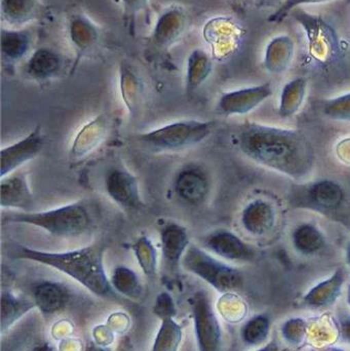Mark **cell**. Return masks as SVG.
Returning a JSON list of instances; mask_svg holds the SVG:
<instances>
[{
	"label": "cell",
	"instance_id": "obj_1",
	"mask_svg": "<svg viewBox=\"0 0 350 351\" xmlns=\"http://www.w3.org/2000/svg\"><path fill=\"white\" fill-rule=\"evenodd\" d=\"M238 142L249 160L290 179L304 181L314 171V146L297 130L249 123L240 130Z\"/></svg>",
	"mask_w": 350,
	"mask_h": 351
},
{
	"label": "cell",
	"instance_id": "obj_2",
	"mask_svg": "<svg viewBox=\"0 0 350 351\" xmlns=\"http://www.w3.org/2000/svg\"><path fill=\"white\" fill-rule=\"evenodd\" d=\"M105 252L106 245L103 243L65 252L42 251L18 245L14 258L53 268L82 285L95 296L110 300L116 299L118 295L113 290L105 270Z\"/></svg>",
	"mask_w": 350,
	"mask_h": 351
},
{
	"label": "cell",
	"instance_id": "obj_3",
	"mask_svg": "<svg viewBox=\"0 0 350 351\" xmlns=\"http://www.w3.org/2000/svg\"><path fill=\"white\" fill-rule=\"evenodd\" d=\"M5 220L14 224L36 227L51 237L59 239L82 237L92 230L95 224L88 204L82 200L38 212L12 210Z\"/></svg>",
	"mask_w": 350,
	"mask_h": 351
},
{
	"label": "cell",
	"instance_id": "obj_4",
	"mask_svg": "<svg viewBox=\"0 0 350 351\" xmlns=\"http://www.w3.org/2000/svg\"><path fill=\"white\" fill-rule=\"evenodd\" d=\"M181 267L222 295L238 293L244 287V274L238 268L195 243L189 245L181 262Z\"/></svg>",
	"mask_w": 350,
	"mask_h": 351
},
{
	"label": "cell",
	"instance_id": "obj_5",
	"mask_svg": "<svg viewBox=\"0 0 350 351\" xmlns=\"http://www.w3.org/2000/svg\"><path fill=\"white\" fill-rule=\"evenodd\" d=\"M212 121L181 119L145 132L139 141L156 152H178L199 145L213 132Z\"/></svg>",
	"mask_w": 350,
	"mask_h": 351
},
{
	"label": "cell",
	"instance_id": "obj_6",
	"mask_svg": "<svg viewBox=\"0 0 350 351\" xmlns=\"http://www.w3.org/2000/svg\"><path fill=\"white\" fill-rule=\"evenodd\" d=\"M191 317L199 351H221L223 342L221 324L205 291H197L190 299Z\"/></svg>",
	"mask_w": 350,
	"mask_h": 351
},
{
	"label": "cell",
	"instance_id": "obj_7",
	"mask_svg": "<svg viewBox=\"0 0 350 351\" xmlns=\"http://www.w3.org/2000/svg\"><path fill=\"white\" fill-rule=\"evenodd\" d=\"M297 192L295 202L300 206L322 214L329 215L337 212L345 200L342 186L333 180H318L303 186Z\"/></svg>",
	"mask_w": 350,
	"mask_h": 351
},
{
	"label": "cell",
	"instance_id": "obj_8",
	"mask_svg": "<svg viewBox=\"0 0 350 351\" xmlns=\"http://www.w3.org/2000/svg\"><path fill=\"white\" fill-rule=\"evenodd\" d=\"M211 178L203 167L197 164L183 166L175 176L173 190L182 204L199 206L205 204L211 192Z\"/></svg>",
	"mask_w": 350,
	"mask_h": 351
},
{
	"label": "cell",
	"instance_id": "obj_9",
	"mask_svg": "<svg viewBox=\"0 0 350 351\" xmlns=\"http://www.w3.org/2000/svg\"><path fill=\"white\" fill-rule=\"evenodd\" d=\"M201 247L216 257L232 263H245L254 259L255 251L234 231L216 228L203 235Z\"/></svg>",
	"mask_w": 350,
	"mask_h": 351
},
{
	"label": "cell",
	"instance_id": "obj_10",
	"mask_svg": "<svg viewBox=\"0 0 350 351\" xmlns=\"http://www.w3.org/2000/svg\"><path fill=\"white\" fill-rule=\"evenodd\" d=\"M104 188L108 197L125 212H137L144 206L139 181L127 169H110L104 178Z\"/></svg>",
	"mask_w": 350,
	"mask_h": 351
},
{
	"label": "cell",
	"instance_id": "obj_11",
	"mask_svg": "<svg viewBox=\"0 0 350 351\" xmlns=\"http://www.w3.org/2000/svg\"><path fill=\"white\" fill-rule=\"evenodd\" d=\"M158 231L162 262L168 270L174 271L180 267L191 245L188 230L177 221L160 218L158 220Z\"/></svg>",
	"mask_w": 350,
	"mask_h": 351
},
{
	"label": "cell",
	"instance_id": "obj_12",
	"mask_svg": "<svg viewBox=\"0 0 350 351\" xmlns=\"http://www.w3.org/2000/svg\"><path fill=\"white\" fill-rule=\"evenodd\" d=\"M45 146V136L39 125L25 137L0 152V178L16 172L23 165L34 160Z\"/></svg>",
	"mask_w": 350,
	"mask_h": 351
},
{
	"label": "cell",
	"instance_id": "obj_13",
	"mask_svg": "<svg viewBox=\"0 0 350 351\" xmlns=\"http://www.w3.org/2000/svg\"><path fill=\"white\" fill-rule=\"evenodd\" d=\"M273 96V88L269 82L259 86H249L230 90L221 95L217 103V110L221 114L245 115L252 112L264 101Z\"/></svg>",
	"mask_w": 350,
	"mask_h": 351
},
{
	"label": "cell",
	"instance_id": "obj_14",
	"mask_svg": "<svg viewBox=\"0 0 350 351\" xmlns=\"http://www.w3.org/2000/svg\"><path fill=\"white\" fill-rule=\"evenodd\" d=\"M240 224L249 234L255 237H266L277 224L275 206L264 198H255L247 204L240 214Z\"/></svg>",
	"mask_w": 350,
	"mask_h": 351
},
{
	"label": "cell",
	"instance_id": "obj_15",
	"mask_svg": "<svg viewBox=\"0 0 350 351\" xmlns=\"http://www.w3.org/2000/svg\"><path fill=\"white\" fill-rule=\"evenodd\" d=\"M33 206V194L28 178L16 172L0 178V206L18 212H29Z\"/></svg>",
	"mask_w": 350,
	"mask_h": 351
},
{
	"label": "cell",
	"instance_id": "obj_16",
	"mask_svg": "<svg viewBox=\"0 0 350 351\" xmlns=\"http://www.w3.org/2000/svg\"><path fill=\"white\" fill-rule=\"evenodd\" d=\"M345 282L347 272L345 268H337L329 278L312 287L304 295L302 304L316 311L330 308L340 298Z\"/></svg>",
	"mask_w": 350,
	"mask_h": 351
},
{
	"label": "cell",
	"instance_id": "obj_17",
	"mask_svg": "<svg viewBox=\"0 0 350 351\" xmlns=\"http://www.w3.org/2000/svg\"><path fill=\"white\" fill-rule=\"evenodd\" d=\"M187 26V14L182 6H170L160 16L152 31L150 41L162 49L174 45L184 33Z\"/></svg>",
	"mask_w": 350,
	"mask_h": 351
},
{
	"label": "cell",
	"instance_id": "obj_18",
	"mask_svg": "<svg viewBox=\"0 0 350 351\" xmlns=\"http://www.w3.org/2000/svg\"><path fill=\"white\" fill-rule=\"evenodd\" d=\"M292 14L305 29L312 51L316 53L318 58H326L329 53H334L336 38L334 31L326 23L312 14L299 10V8L294 10Z\"/></svg>",
	"mask_w": 350,
	"mask_h": 351
},
{
	"label": "cell",
	"instance_id": "obj_19",
	"mask_svg": "<svg viewBox=\"0 0 350 351\" xmlns=\"http://www.w3.org/2000/svg\"><path fill=\"white\" fill-rule=\"evenodd\" d=\"M32 294L36 308L45 317L63 311L70 298L67 288L51 280H42L35 285Z\"/></svg>",
	"mask_w": 350,
	"mask_h": 351
},
{
	"label": "cell",
	"instance_id": "obj_20",
	"mask_svg": "<svg viewBox=\"0 0 350 351\" xmlns=\"http://www.w3.org/2000/svg\"><path fill=\"white\" fill-rule=\"evenodd\" d=\"M107 133L106 119L102 115L95 117L80 129L72 143L70 154L73 158H82L94 152L104 141Z\"/></svg>",
	"mask_w": 350,
	"mask_h": 351
},
{
	"label": "cell",
	"instance_id": "obj_21",
	"mask_svg": "<svg viewBox=\"0 0 350 351\" xmlns=\"http://www.w3.org/2000/svg\"><path fill=\"white\" fill-rule=\"evenodd\" d=\"M1 16L12 29L34 22L42 14L40 0H1Z\"/></svg>",
	"mask_w": 350,
	"mask_h": 351
},
{
	"label": "cell",
	"instance_id": "obj_22",
	"mask_svg": "<svg viewBox=\"0 0 350 351\" xmlns=\"http://www.w3.org/2000/svg\"><path fill=\"white\" fill-rule=\"evenodd\" d=\"M292 245L300 255L310 257L318 255L326 247V237L316 225L300 223L292 231Z\"/></svg>",
	"mask_w": 350,
	"mask_h": 351
},
{
	"label": "cell",
	"instance_id": "obj_23",
	"mask_svg": "<svg viewBox=\"0 0 350 351\" xmlns=\"http://www.w3.org/2000/svg\"><path fill=\"white\" fill-rule=\"evenodd\" d=\"M293 56V39L286 35L275 37L266 47L265 69L273 74L284 73L291 65Z\"/></svg>",
	"mask_w": 350,
	"mask_h": 351
},
{
	"label": "cell",
	"instance_id": "obj_24",
	"mask_svg": "<svg viewBox=\"0 0 350 351\" xmlns=\"http://www.w3.org/2000/svg\"><path fill=\"white\" fill-rule=\"evenodd\" d=\"M62 58L47 47L36 49L26 63V73L33 80H45L59 73Z\"/></svg>",
	"mask_w": 350,
	"mask_h": 351
},
{
	"label": "cell",
	"instance_id": "obj_25",
	"mask_svg": "<svg viewBox=\"0 0 350 351\" xmlns=\"http://www.w3.org/2000/svg\"><path fill=\"white\" fill-rule=\"evenodd\" d=\"M68 29H69L72 45L75 47L77 53H86L98 41V28L84 14H73L69 20Z\"/></svg>",
	"mask_w": 350,
	"mask_h": 351
},
{
	"label": "cell",
	"instance_id": "obj_26",
	"mask_svg": "<svg viewBox=\"0 0 350 351\" xmlns=\"http://www.w3.org/2000/svg\"><path fill=\"white\" fill-rule=\"evenodd\" d=\"M36 308L34 301L16 296L14 293L6 291L1 294V323L0 331L2 335L10 329L16 322L20 321L27 313Z\"/></svg>",
	"mask_w": 350,
	"mask_h": 351
},
{
	"label": "cell",
	"instance_id": "obj_27",
	"mask_svg": "<svg viewBox=\"0 0 350 351\" xmlns=\"http://www.w3.org/2000/svg\"><path fill=\"white\" fill-rule=\"evenodd\" d=\"M308 90L305 78L296 77L286 84L279 97V114L289 119L299 112L303 105Z\"/></svg>",
	"mask_w": 350,
	"mask_h": 351
},
{
	"label": "cell",
	"instance_id": "obj_28",
	"mask_svg": "<svg viewBox=\"0 0 350 351\" xmlns=\"http://www.w3.org/2000/svg\"><path fill=\"white\" fill-rule=\"evenodd\" d=\"M111 286L117 295L137 300L142 296L141 280L135 270L125 265H119L113 269L110 276Z\"/></svg>",
	"mask_w": 350,
	"mask_h": 351
},
{
	"label": "cell",
	"instance_id": "obj_29",
	"mask_svg": "<svg viewBox=\"0 0 350 351\" xmlns=\"http://www.w3.org/2000/svg\"><path fill=\"white\" fill-rule=\"evenodd\" d=\"M213 69L211 58L203 49H195L187 61L186 88L188 92L199 88L209 78Z\"/></svg>",
	"mask_w": 350,
	"mask_h": 351
},
{
	"label": "cell",
	"instance_id": "obj_30",
	"mask_svg": "<svg viewBox=\"0 0 350 351\" xmlns=\"http://www.w3.org/2000/svg\"><path fill=\"white\" fill-rule=\"evenodd\" d=\"M31 47L30 35L18 29H2L1 53L8 62H18L25 57Z\"/></svg>",
	"mask_w": 350,
	"mask_h": 351
},
{
	"label": "cell",
	"instance_id": "obj_31",
	"mask_svg": "<svg viewBox=\"0 0 350 351\" xmlns=\"http://www.w3.org/2000/svg\"><path fill=\"white\" fill-rule=\"evenodd\" d=\"M183 336L182 326L175 317L162 319L150 351H179Z\"/></svg>",
	"mask_w": 350,
	"mask_h": 351
},
{
	"label": "cell",
	"instance_id": "obj_32",
	"mask_svg": "<svg viewBox=\"0 0 350 351\" xmlns=\"http://www.w3.org/2000/svg\"><path fill=\"white\" fill-rule=\"evenodd\" d=\"M132 252L144 276L154 278L158 274V254L153 241L147 235L138 237L131 245Z\"/></svg>",
	"mask_w": 350,
	"mask_h": 351
},
{
	"label": "cell",
	"instance_id": "obj_33",
	"mask_svg": "<svg viewBox=\"0 0 350 351\" xmlns=\"http://www.w3.org/2000/svg\"><path fill=\"white\" fill-rule=\"evenodd\" d=\"M271 332V319L265 313L254 315L240 329V338L251 348L264 346L268 342Z\"/></svg>",
	"mask_w": 350,
	"mask_h": 351
},
{
	"label": "cell",
	"instance_id": "obj_34",
	"mask_svg": "<svg viewBox=\"0 0 350 351\" xmlns=\"http://www.w3.org/2000/svg\"><path fill=\"white\" fill-rule=\"evenodd\" d=\"M310 323L302 317H292L282 326V337L288 346L299 348L305 343L308 338Z\"/></svg>",
	"mask_w": 350,
	"mask_h": 351
},
{
	"label": "cell",
	"instance_id": "obj_35",
	"mask_svg": "<svg viewBox=\"0 0 350 351\" xmlns=\"http://www.w3.org/2000/svg\"><path fill=\"white\" fill-rule=\"evenodd\" d=\"M218 308L225 321L232 324L244 321L248 313L246 302L236 293L222 295Z\"/></svg>",
	"mask_w": 350,
	"mask_h": 351
},
{
	"label": "cell",
	"instance_id": "obj_36",
	"mask_svg": "<svg viewBox=\"0 0 350 351\" xmlns=\"http://www.w3.org/2000/svg\"><path fill=\"white\" fill-rule=\"evenodd\" d=\"M323 112L332 121L350 123V93L327 100Z\"/></svg>",
	"mask_w": 350,
	"mask_h": 351
},
{
	"label": "cell",
	"instance_id": "obj_37",
	"mask_svg": "<svg viewBox=\"0 0 350 351\" xmlns=\"http://www.w3.org/2000/svg\"><path fill=\"white\" fill-rule=\"evenodd\" d=\"M121 88L123 99L129 110H134L139 96L140 84L133 72L127 67L121 68Z\"/></svg>",
	"mask_w": 350,
	"mask_h": 351
},
{
	"label": "cell",
	"instance_id": "obj_38",
	"mask_svg": "<svg viewBox=\"0 0 350 351\" xmlns=\"http://www.w3.org/2000/svg\"><path fill=\"white\" fill-rule=\"evenodd\" d=\"M328 1H331V0H285L279 5V8L273 14H271L268 22L279 24L299 6L304 5V4L324 3V2Z\"/></svg>",
	"mask_w": 350,
	"mask_h": 351
},
{
	"label": "cell",
	"instance_id": "obj_39",
	"mask_svg": "<svg viewBox=\"0 0 350 351\" xmlns=\"http://www.w3.org/2000/svg\"><path fill=\"white\" fill-rule=\"evenodd\" d=\"M154 313L160 319L166 317H175L176 309H175L174 301L172 297L166 292L160 293L155 301Z\"/></svg>",
	"mask_w": 350,
	"mask_h": 351
},
{
	"label": "cell",
	"instance_id": "obj_40",
	"mask_svg": "<svg viewBox=\"0 0 350 351\" xmlns=\"http://www.w3.org/2000/svg\"><path fill=\"white\" fill-rule=\"evenodd\" d=\"M123 6H125V14L129 20V24L134 22V18L137 16L139 10H141L146 5L147 0H123Z\"/></svg>",
	"mask_w": 350,
	"mask_h": 351
},
{
	"label": "cell",
	"instance_id": "obj_41",
	"mask_svg": "<svg viewBox=\"0 0 350 351\" xmlns=\"http://www.w3.org/2000/svg\"><path fill=\"white\" fill-rule=\"evenodd\" d=\"M337 332L343 342L350 344V315H339L337 319Z\"/></svg>",
	"mask_w": 350,
	"mask_h": 351
},
{
	"label": "cell",
	"instance_id": "obj_42",
	"mask_svg": "<svg viewBox=\"0 0 350 351\" xmlns=\"http://www.w3.org/2000/svg\"><path fill=\"white\" fill-rule=\"evenodd\" d=\"M255 351H282L281 346H279V342H277V339L269 340L267 343H265L264 346H260L258 350Z\"/></svg>",
	"mask_w": 350,
	"mask_h": 351
},
{
	"label": "cell",
	"instance_id": "obj_43",
	"mask_svg": "<svg viewBox=\"0 0 350 351\" xmlns=\"http://www.w3.org/2000/svg\"><path fill=\"white\" fill-rule=\"evenodd\" d=\"M310 351H347L345 348L341 346H323V348H312Z\"/></svg>",
	"mask_w": 350,
	"mask_h": 351
},
{
	"label": "cell",
	"instance_id": "obj_44",
	"mask_svg": "<svg viewBox=\"0 0 350 351\" xmlns=\"http://www.w3.org/2000/svg\"><path fill=\"white\" fill-rule=\"evenodd\" d=\"M33 351H55L49 346V343H41L40 346H37Z\"/></svg>",
	"mask_w": 350,
	"mask_h": 351
},
{
	"label": "cell",
	"instance_id": "obj_45",
	"mask_svg": "<svg viewBox=\"0 0 350 351\" xmlns=\"http://www.w3.org/2000/svg\"><path fill=\"white\" fill-rule=\"evenodd\" d=\"M86 351H111L109 348H99V346H95V343H90V346H88L86 348Z\"/></svg>",
	"mask_w": 350,
	"mask_h": 351
},
{
	"label": "cell",
	"instance_id": "obj_46",
	"mask_svg": "<svg viewBox=\"0 0 350 351\" xmlns=\"http://www.w3.org/2000/svg\"><path fill=\"white\" fill-rule=\"evenodd\" d=\"M347 264H349V267H350V241H349V247H347Z\"/></svg>",
	"mask_w": 350,
	"mask_h": 351
},
{
	"label": "cell",
	"instance_id": "obj_47",
	"mask_svg": "<svg viewBox=\"0 0 350 351\" xmlns=\"http://www.w3.org/2000/svg\"><path fill=\"white\" fill-rule=\"evenodd\" d=\"M347 303H349V305L350 306V285L349 286V288H347Z\"/></svg>",
	"mask_w": 350,
	"mask_h": 351
},
{
	"label": "cell",
	"instance_id": "obj_48",
	"mask_svg": "<svg viewBox=\"0 0 350 351\" xmlns=\"http://www.w3.org/2000/svg\"><path fill=\"white\" fill-rule=\"evenodd\" d=\"M263 2H267V3H271V2H275V0H261Z\"/></svg>",
	"mask_w": 350,
	"mask_h": 351
},
{
	"label": "cell",
	"instance_id": "obj_49",
	"mask_svg": "<svg viewBox=\"0 0 350 351\" xmlns=\"http://www.w3.org/2000/svg\"><path fill=\"white\" fill-rule=\"evenodd\" d=\"M121 351H125V350H121Z\"/></svg>",
	"mask_w": 350,
	"mask_h": 351
}]
</instances>
